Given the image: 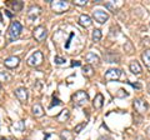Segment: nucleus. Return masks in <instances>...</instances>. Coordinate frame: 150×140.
I'll return each mask as SVG.
<instances>
[{
  "label": "nucleus",
  "mask_w": 150,
  "mask_h": 140,
  "mask_svg": "<svg viewBox=\"0 0 150 140\" xmlns=\"http://www.w3.org/2000/svg\"><path fill=\"white\" fill-rule=\"evenodd\" d=\"M21 31H23V25L20 24V23L19 21H11V24L8 29V41L9 43H11V41L18 39L19 36H20Z\"/></svg>",
  "instance_id": "f257e3e1"
},
{
  "label": "nucleus",
  "mask_w": 150,
  "mask_h": 140,
  "mask_svg": "<svg viewBox=\"0 0 150 140\" xmlns=\"http://www.w3.org/2000/svg\"><path fill=\"white\" fill-rule=\"evenodd\" d=\"M33 35H34V38H35L36 41L41 43V41L46 38V29H45V26H43V25L36 26L34 29V31H33Z\"/></svg>",
  "instance_id": "39448f33"
},
{
  "label": "nucleus",
  "mask_w": 150,
  "mask_h": 140,
  "mask_svg": "<svg viewBox=\"0 0 150 140\" xmlns=\"http://www.w3.org/2000/svg\"><path fill=\"white\" fill-rule=\"evenodd\" d=\"M63 140H73V134L69 132V130H63L62 134H60Z\"/></svg>",
  "instance_id": "aec40b11"
},
{
  "label": "nucleus",
  "mask_w": 150,
  "mask_h": 140,
  "mask_svg": "<svg viewBox=\"0 0 150 140\" xmlns=\"http://www.w3.org/2000/svg\"><path fill=\"white\" fill-rule=\"evenodd\" d=\"M69 4L68 1H64V0H59V1H51V9L56 13V14H62L65 10H68Z\"/></svg>",
  "instance_id": "20e7f679"
},
{
  "label": "nucleus",
  "mask_w": 150,
  "mask_h": 140,
  "mask_svg": "<svg viewBox=\"0 0 150 140\" xmlns=\"http://www.w3.org/2000/svg\"><path fill=\"white\" fill-rule=\"evenodd\" d=\"M71 100H73V104L74 106H83L86 104V101L89 100V94L86 91H76L75 94L71 96Z\"/></svg>",
  "instance_id": "f03ea898"
},
{
  "label": "nucleus",
  "mask_w": 150,
  "mask_h": 140,
  "mask_svg": "<svg viewBox=\"0 0 150 140\" xmlns=\"http://www.w3.org/2000/svg\"><path fill=\"white\" fill-rule=\"evenodd\" d=\"M8 5L11 6L14 11H20L23 9V1H9Z\"/></svg>",
  "instance_id": "a211bd4d"
},
{
  "label": "nucleus",
  "mask_w": 150,
  "mask_h": 140,
  "mask_svg": "<svg viewBox=\"0 0 150 140\" xmlns=\"http://www.w3.org/2000/svg\"><path fill=\"white\" fill-rule=\"evenodd\" d=\"M19 63H20V59H19L18 57H9L8 59L4 60V65H5L6 68L9 69H14V68H16Z\"/></svg>",
  "instance_id": "1a4fd4ad"
},
{
  "label": "nucleus",
  "mask_w": 150,
  "mask_h": 140,
  "mask_svg": "<svg viewBox=\"0 0 150 140\" xmlns=\"http://www.w3.org/2000/svg\"><path fill=\"white\" fill-rule=\"evenodd\" d=\"M129 84H130L131 86L137 88V89H142V85H140V84H138V83H131V81H129Z\"/></svg>",
  "instance_id": "7c9ffc66"
},
{
  "label": "nucleus",
  "mask_w": 150,
  "mask_h": 140,
  "mask_svg": "<svg viewBox=\"0 0 150 140\" xmlns=\"http://www.w3.org/2000/svg\"><path fill=\"white\" fill-rule=\"evenodd\" d=\"M74 4L75 5H79V6H83V5H85L86 4V0H75Z\"/></svg>",
  "instance_id": "cd10ccee"
},
{
  "label": "nucleus",
  "mask_w": 150,
  "mask_h": 140,
  "mask_svg": "<svg viewBox=\"0 0 150 140\" xmlns=\"http://www.w3.org/2000/svg\"><path fill=\"white\" fill-rule=\"evenodd\" d=\"M85 62H88L89 64H94V63H98L99 62V57H98L96 54L91 53V51H89V53L85 55Z\"/></svg>",
  "instance_id": "2eb2a0df"
},
{
  "label": "nucleus",
  "mask_w": 150,
  "mask_h": 140,
  "mask_svg": "<svg viewBox=\"0 0 150 140\" xmlns=\"http://www.w3.org/2000/svg\"><path fill=\"white\" fill-rule=\"evenodd\" d=\"M79 24H80L81 26L84 28H88V26H90L93 24V20H91V18L86 15V14H81L80 18H79Z\"/></svg>",
  "instance_id": "9b49d317"
},
{
  "label": "nucleus",
  "mask_w": 150,
  "mask_h": 140,
  "mask_svg": "<svg viewBox=\"0 0 150 140\" xmlns=\"http://www.w3.org/2000/svg\"><path fill=\"white\" fill-rule=\"evenodd\" d=\"M120 76H121V70L120 69H109L105 73V80L106 81L118 80Z\"/></svg>",
  "instance_id": "423d86ee"
},
{
  "label": "nucleus",
  "mask_w": 150,
  "mask_h": 140,
  "mask_svg": "<svg viewBox=\"0 0 150 140\" xmlns=\"http://www.w3.org/2000/svg\"><path fill=\"white\" fill-rule=\"evenodd\" d=\"M85 127H86V121H84V123H81V124H78L76 127L74 128V132L78 134V133H80V132H81V129H83V128H85Z\"/></svg>",
  "instance_id": "393cba45"
},
{
  "label": "nucleus",
  "mask_w": 150,
  "mask_h": 140,
  "mask_svg": "<svg viewBox=\"0 0 150 140\" xmlns=\"http://www.w3.org/2000/svg\"><path fill=\"white\" fill-rule=\"evenodd\" d=\"M39 14H40V8L39 6H31L29 9V11H28V18H29L30 20H34L39 16Z\"/></svg>",
  "instance_id": "f8f14e48"
},
{
  "label": "nucleus",
  "mask_w": 150,
  "mask_h": 140,
  "mask_svg": "<svg viewBox=\"0 0 150 140\" xmlns=\"http://www.w3.org/2000/svg\"><path fill=\"white\" fill-rule=\"evenodd\" d=\"M80 65H81V63H80V62H75V60L71 63V66H80Z\"/></svg>",
  "instance_id": "2f4dec72"
},
{
  "label": "nucleus",
  "mask_w": 150,
  "mask_h": 140,
  "mask_svg": "<svg viewBox=\"0 0 150 140\" xmlns=\"http://www.w3.org/2000/svg\"><path fill=\"white\" fill-rule=\"evenodd\" d=\"M15 96L19 99L20 103H26L28 100V90L25 88H19V89L15 90Z\"/></svg>",
  "instance_id": "9d476101"
},
{
  "label": "nucleus",
  "mask_w": 150,
  "mask_h": 140,
  "mask_svg": "<svg viewBox=\"0 0 150 140\" xmlns=\"http://www.w3.org/2000/svg\"><path fill=\"white\" fill-rule=\"evenodd\" d=\"M129 94L128 93H125V90L124 89H120L119 90V93H118V96H120V98H123V96H128Z\"/></svg>",
  "instance_id": "c756f323"
},
{
  "label": "nucleus",
  "mask_w": 150,
  "mask_h": 140,
  "mask_svg": "<svg viewBox=\"0 0 150 140\" xmlns=\"http://www.w3.org/2000/svg\"><path fill=\"white\" fill-rule=\"evenodd\" d=\"M148 134L150 135V128H148Z\"/></svg>",
  "instance_id": "f704fd0d"
},
{
  "label": "nucleus",
  "mask_w": 150,
  "mask_h": 140,
  "mask_svg": "<svg viewBox=\"0 0 150 140\" xmlns=\"http://www.w3.org/2000/svg\"><path fill=\"white\" fill-rule=\"evenodd\" d=\"M99 140H112L111 138H109V136H101Z\"/></svg>",
  "instance_id": "473e14b6"
},
{
  "label": "nucleus",
  "mask_w": 150,
  "mask_h": 140,
  "mask_svg": "<svg viewBox=\"0 0 150 140\" xmlns=\"http://www.w3.org/2000/svg\"><path fill=\"white\" fill-rule=\"evenodd\" d=\"M134 108L139 114H144L148 110V104L143 99H135L134 100Z\"/></svg>",
  "instance_id": "6e6552de"
},
{
  "label": "nucleus",
  "mask_w": 150,
  "mask_h": 140,
  "mask_svg": "<svg viewBox=\"0 0 150 140\" xmlns=\"http://www.w3.org/2000/svg\"><path fill=\"white\" fill-rule=\"evenodd\" d=\"M100 39H101V30L95 29L93 31V40L95 41V43H98V41H100Z\"/></svg>",
  "instance_id": "4be33fe9"
},
{
  "label": "nucleus",
  "mask_w": 150,
  "mask_h": 140,
  "mask_svg": "<svg viewBox=\"0 0 150 140\" xmlns=\"http://www.w3.org/2000/svg\"><path fill=\"white\" fill-rule=\"evenodd\" d=\"M0 90H1V84H0Z\"/></svg>",
  "instance_id": "e433bc0d"
},
{
  "label": "nucleus",
  "mask_w": 150,
  "mask_h": 140,
  "mask_svg": "<svg viewBox=\"0 0 150 140\" xmlns=\"http://www.w3.org/2000/svg\"><path fill=\"white\" fill-rule=\"evenodd\" d=\"M0 140H11V139H8V138H0Z\"/></svg>",
  "instance_id": "72a5a7b5"
},
{
  "label": "nucleus",
  "mask_w": 150,
  "mask_h": 140,
  "mask_svg": "<svg viewBox=\"0 0 150 140\" xmlns=\"http://www.w3.org/2000/svg\"><path fill=\"white\" fill-rule=\"evenodd\" d=\"M11 75H9L5 71H0V81H10Z\"/></svg>",
  "instance_id": "5701e85b"
},
{
  "label": "nucleus",
  "mask_w": 150,
  "mask_h": 140,
  "mask_svg": "<svg viewBox=\"0 0 150 140\" xmlns=\"http://www.w3.org/2000/svg\"><path fill=\"white\" fill-rule=\"evenodd\" d=\"M83 73H84V75H86V76H91L93 75V68L90 65H85V66L83 68Z\"/></svg>",
  "instance_id": "b1692460"
},
{
  "label": "nucleus",
  "mask_w": 150,
  "mask_h": 140,
  "mask_svg": "<svg viewBox=\"0 0 150 140\" xmlns=\"http://www.w3.org/2000/svg\"><path fill=\"white\" fill-rule=\"evenodd\" d=\"M33 114H34L35 116H38V118L43 116V115H44V109H43V106H41L40 104H35L34 106H33Z\"/></svg>",
  "instance_id": "dca6fc26"
},
{
  "label": "nucleus",
  "mask_w": 150,
  "mask_h": 140,
  "mask_svg": "<svg viewBox=\"0 0 150 140\" xmlns=\"http://www.w3.org/2000/svg\"><path fill=\"white\" fill-rule=\"evenodd\" d=\"M142 58H143L144 64L146 65V66H150V49H149V50H146V51H144Z\"/></svg>",
  "instance_id": "6ab92c4d"
},
{
  "label": "nucleus",
  "mask_w": 150,
  "mask_h": 140,
  "mask_svg": "<svg viewBox=\"0 0 150 140\" xmlns=\"http://www.w3.org/2000/svg\"><path fill=\"white\" fill-rule=\"evenodd\" d=\"M54 62L56 63V64H64L67 60H65L64 58H62V57H55V59H54Z\"/></svg>",
  "instance_id": "bb28decb"
},
{
  "label": "nucleus",
  "mask_w": 150,
  "mask_h": 140,
  "mask_svg": "<svg viewBox=\"0 0 150 140\" xmlns=\"http://www.w3.org/2000/svg\"><path fill=\"white\" fill-rule=\"evenodd\" d=\"M93 18L95 19V21L99 23V24H104V23L109 19V15L103 10H95L93 13Z\"/></svg>",
  "instance_id": "0eeeda50"
},
{
  "label": "nucleus",
  "mask_w": 150,
  "mask_h": 140,
  "mask_svg": "<svg viewBox=\"0 0 150 140\" xmlns=\"http://www.w3.org/2000/svg\"><path fill=\"white\" fill-rule=\"evenodd\" d=\"M26 63L29 66H33V68L39 66V65L43 63V53H41V51H35L34 54H31V57L28 58Z\"/></svg>",
  "instance_id": "7ed1b4c3"
},
{
  "label": "nucleus",
  "mask_w": 150,
  "mask_h": 140,
  "mask_svg": "<svg viewBox=\"0 0 150 140\" xmlns=\"http://www.w3.org/2000/svg\"><path fill=\"white\" fill-rule=\"evenodd\" d=\"M130 71L135 74V75H138V74L142 73V66H140V64L137 62V60H134V62H131L130 63Z\"/></svg>",
  "instance_id": "4468645a"
},
{
  "label": "nucleus",
  "mask_w": 150,
  "mask_h": 140,
  "mask_svg": "<svg viewBox=\"0 0 150 140\" xmlns=\"http://www.w3.org/2000/svg\"><path fill=\"white\" fill-rule=\"evenodd\" d=\"M0 23H1V14H0Z\"/></svg>",
  "instance_id": "c9c22d12"
},
{
  "label": "nucleus",
  "mask_w": 150,
  "mask_h": 140,
  "mask_svg": "<svg viewBox=\"0 0 150 140\" xmlns=\"http://www.w3.org/2000/svg\"><path fill=\"white\" fill-rule=\"evenodd\" d=\"M149 93H150V85H149Z\"/></svg>",
  "instance_id": "4c0bfd02"
},
{
  "label": "nucleus",
  "mask_w": 150,
  "mask_h": 140,
  "mask_svg": "<svg viewBox=\"0 0 150 140\" xmlns=\"http://www.w3.org/2000/svg\"><path fill=\"white\" fill-rule=\"evenodd\" d=\"M74 33H71V34H70V38H69V40H68V43L65 44V49H69V46H70V41L73 40V38H74Z\"/></svg>",
  "instance_id": "c85d7f7f"
},
{
  "label": "nucleus",
  "mask_w": 150,
  "mask_h": 140,
  "mask_svg": "<svg viewBox=\"0 0 150 140\" xmlns=\"http://www.w3.org/2000/svg\"><path fill=\"white\" fill-rule=\"evenodd\" d=\"M60 104H62V101H60L58 98L53 96V103L50 104V108H53V106H56V105H60Z\"/></svg>",
  "instance_id": "a878e982"
},
{
  "label": "nucleus",
  "mask_w": 150,
  "mask_h": 140,
  "mask_svg": "<svg viewBox=\"0 0 150 140\" xmlns=\"http://www.w3.org/2000/svg\"><path fill=\"white\" fill-rule=\"evenodd\" d=\"M103 104H104V96H103V94H96V96L94 98L93 106L95 109H101Z\"/></svg>",
  "instance_id": "ddd939ff"
},
{
  "label": "nucleus",
  "mask_w": 150,
  "mask_h": 140,
  "mask_svg": "<svg viewBox=\"0 0 150 140\" xmlns=\"http://www.w3.org/2000/svg\"><path fill=\"white\" fill-rule=\"evenodd\" d=\"M69 116H70L69 110L64 109V110H62V113L58 115V121H60V123H64V121H67L69 119Z\"/></svg>",
  "instance_id": "f3484780"
},
{
  "label": "nucleus",
  "mask_w": 150,
  "mask_h": 140,
  "mask_svg": "<svg viewBox=\"0 0 150 140\" xmlns=\"http://www.w3.org/2000/svg\"><path fill=\"white\" fill-rule=\"evenodd\" d=\"M13 129L18 130V132H24V129H25V124H24V121L20 120L19 123L14 124V125H13Z\"/></svg>",
  "instance_id": "412c9836"
}]
</instances>
